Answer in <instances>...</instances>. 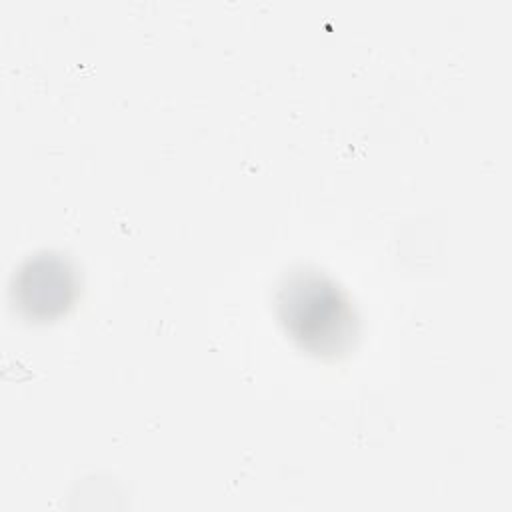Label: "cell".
<instances>
[{"mask_svg":"<svg viewBox=\"0 0 512 512\" xmlns=\"http://www.w3.org/2000/svg\"><path fill=\"white\" fill-rule=\"evenodd\" d=\"M276 310L286 334L318 356L346 352L358 334L350 298L322 272L300 270L286 276L276 294Z\"/></svg>","mask_w":512,"mask_h":512,"instance_id":"cell-1","label":"cell"},{"mask_svg":"<svg viewBox=\"0 0 512 512\" xmlns=\"http://www.w3.org/2000/svg\"><path fill=\"white\" fill-rule=\"evenodd\" d=\"M78 292L72 264L54 252L30 256L12 278V300L30 320H52L64 314Z\"/></svg>","mask_w":512,"mask_h":512,"instance_id":"cell-2","label":"cell"}]
</instances>
